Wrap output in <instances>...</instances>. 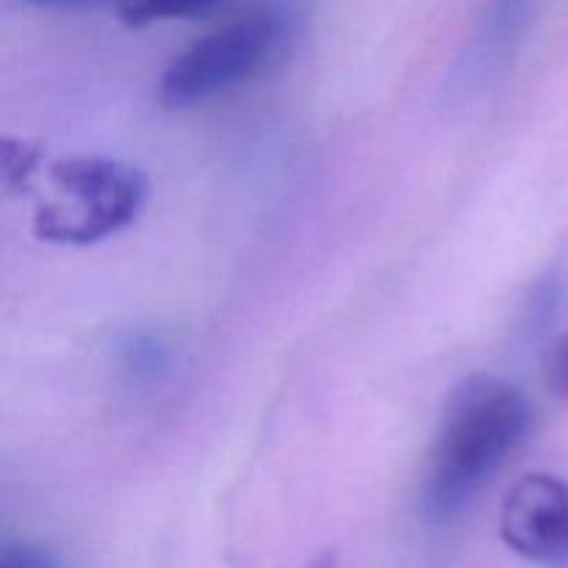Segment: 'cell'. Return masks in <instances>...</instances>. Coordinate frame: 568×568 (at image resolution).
Segmentation results:
<instances>
[{
    "mask_svg": "<svg viewBox=\"0 0 568 568\" xmlns=\"http://www.w3.org/2000/svg\"><path fill=\"white\" fill-rule=\"evenodd\" d=\"M532 408L525 392L491 375H471L447 399L422 477V514L455 519L527 442Z\"/></svg>",
    "mask_w": 568,
    "mask_h": 568,
    "instance_id": "cell-1",
    "label": "cell"
},
{
    "mask_svg": "<svg viewBox=\"0 0 568 568\" xmlns=\"http://www.w3.org/2000/svg\"><path fill=\"white\" fill-rule=\"evenodd\" d=\"M294 37L297 14L288 6H258L183 50L161 75V103L194 109L222 98L281 64Z\"/></svg>",
    "mask_w": 568,
    "mask_h": 568,
    "instance_id": "cell-2",
    "label": "cell"
},
{
    "mask_svg": "<svg viewBox=\"0 0 568 568\" xmlns=\"http://www.w3.org/2000/svg\"><path fill=\"white\" fill-rule=\"evenodd\" d=\"M55 194L39 203L33 233L42 242H103L131 227L148 205L150 181L139 166L105 155H72L50 166Z\"/></svg>",
    "mask_w": 568,
    "mask_h": 568,
    "instance_id": "cell-3",
    "label": "cell"
},
{
    "mask_svg": "<svg viewBox=\"0 0 568 568\" xmlns=\"http://www.w3.org/2000/svg\"><path fill=\"white\" fill-rule=\"evenodd\" d=\"M499 536L519 558L549 568H568V480L525 475L499 508Z\"/></svg>",
    "mask_w": 568,
    "mask_h": 568,
    "instance_id": "cell-4",
    "label": "cell"
},
{
    "mask_svg": "<svg viewBox=\"0 0 568 568\" xmlns=\"http://www.w3.org/2000/svg\"><path fill=\"white\" fill-rule=\"evenodd\" d=\"M532 6H536V0H497L494 3L491 14L486 17L475 42L458 64V72H455V89L460 94L483 92L486 87H491V81L503 75V70L519 48L521 37H525Z\"/></svg>",
    "mask_w": 568,
    "mask_h": 568,
    "instance_id": "cell-5",
    "label": "cell"
},
{
    "mask_svg": "<svg viewBox=\"0 0 568 568\" xmlns=\"http://www.w3.org/2000/svg\"><path fill=\"white\" fill-rule=\"evenodd\" d=\"M225 0H109L122 22L128 26H148L159 20H192L211 14Z\"/></svg>",
    "mask_w": 568,
    "mask_h": 568,
    "instance_id": "cell-6",
    "label": "cell"
},
{
    "mask_svg": "<svg viewBox=\"0 0 568 568\" xmlns=\"http://www.w3.org/2000/svg\"><path fill=\"white\" fill-rule=\"evenodd\" d=\"M120 358L122 372L131 381H153L166 369V347L159 342V336H150V333L128 336L120 347Z\"/></svg>",
    "mask_w": 568,
    "mask_h": 568,
    "instance_id": "cell-7",
    "label": "cell"
},
{
    "mask_svg": "<svg viewBox=\"0 0 568 568\" xmlns=\"http://www.w3.org/2000/svg\"><path fill=\"white\" fill-rule=\"evenodd\" d=\"M3 181L6 186H26L39 164L37 150L28 148L20 139H3Z\"/></svg>",
    "mask_w": 568,
    "mask_h": 568,
    "instance_id": "cell-8",
    "label": "cell"
},
{
    "mask_svg": "<svg viewBox=\"0 0 568 568\" xmlns=\"http://www.w3.org/2000/svg\"><path fill=\"white\" fill-rule=\"evenodd\" d=\"M0 568H59V560L42 544L6 541L0 549Z\"/></svg>",
    "mask_w": 568,
    "mask_h": 568,
    "instance_id": "cell-9",
    "label": "cell"
},
{
    "mask_svg": "<svg viewBox=\"0 0 568 568\" xmlns=\"http://www.w3.org/2000/svg\"><path fill=\"white\" fill-rule=\"evenodd\" d=\"M544 383L555 397L568 399V331L555 338L544 358Z\"/></svg>",
    "mask_w": 568,
    "mask_h": 568,
    "instance_id": "cell-10",
    "label": "cell"
},
{
    "mask_svg": "<svg viewBox=\"0 0 568 568\" xmlns=\"http://www.w3.org/2000/svg\"><path fill=\"white\" fill-rule=\"evenodd\" d=\"M37 6H55V9H67V6H89V3H109V0H28Z\"/></svg>",
    "mask_w": 568,
    "mask_h": 568,
    "instance_id": "cell-11",
    "label": "cell"
},
{
    "mask_svg": "<svg viewBox=\"0 0 568 568\" xmlns=\"http://www.w3.org/2000/svg\"><path fill=\"white\" fill-rule=\"evenodd\" d=\"M338 560H336V552H322L316 555L314 560H308L303 568H336Z\"/></svg>",
    "mask_w": 568,
    "mask_h": 568,
    "instance_id": "cell-12",
    "label": "cell"
}]
</instances>
